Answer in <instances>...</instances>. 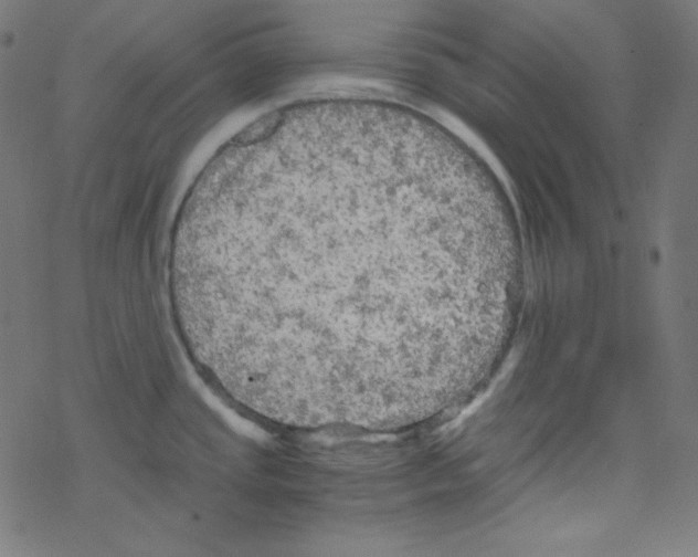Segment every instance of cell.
Here are the masks:
<instances>
[{"mask_svg":"<svg viewBox=\"0 0 698 557\" xmlns=\"http://www.w3.org/2000/svg\"><path fill=\"white\" fill-rule=\"evenodd\" d=\"M416 229L376 210L265 232L225 292L242 344L284 383H384L413 365L410 258Z\"/></svg>","mask_w":698,"mask_h":557,"instance_id":"1","label":"cell"}]
</instances>
